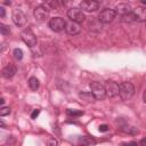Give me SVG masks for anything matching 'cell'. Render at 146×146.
Wrapping results in <instances>:
<instances>
[{"instance_id":"cell-1","label":"cell","mask_w":146,"mask_h":146,"mask_svg":"<svg viewBox=\"0 0 146 146\" xmlns=\"http://www.w3.org/2000/svg\"><path fill=\"white\" fill-rule=\"evenodd\" d=\"M135 94V87L131 82L125 81L122 82L120 84V89H119V96L122 100H129Z\"/></svg>"},{"instance_id":"cell-2","label":"cell","mask_w":146,"mask_h":146,"mask_svg":"<svg viewBox=\"0 0 146 146\" xmlns=\"http://www.w3.org/2000/svg\"><path fill=\"white\" fill-rule=\"evenodd\" d=\"M90 87V90H91V94L95 96L96 99L98 100H103L105 97H106V89H105V86L100 82H97V81H94L89 84Z\"/></svg>"},{"instance_id":"cell-3","label":"cell","mask_w":146,"mask_h":146,"mask_svg":"<svg viewBox=\"0 0 146 146\" xmlns=\"http://www.w3.org/2000/svg\"><path fill=\"white\" fill-rule=\"evenodd\" d=\"M21 38H22L23 42H24L25 44H27L29 47L33 48V47L36 46V42H38L36 36H35V34L33 33V31H32L30 27H25V29L21 32Z\"/></svg>"},{"instance_id":"cell-4","label":"cell","mask_w":146,"mask_h":146,"mask_svg":"<svg viewBox=\"0 0 146 146\" xmlns=\"http://www.w3.org/2000/svg\"><path fill=\"white\" fill-rule=\"evenodd\" d=\"M67 17L70 18V21L72 22H75V23H82L86 18L83 11L79 8H75V7H72L67 10Z\"/></svg>"},{"instance_id":"cell-5","label":"cell","mask_w":146,"mask_h":146,"mask_svg":"<svg viewBox=\"0 0 146 146\" xmlns=\"http://www.w3.org/2000/svg\"><path fill=\"white\" fill-rule=\"evenodd\" d=\"M116 16V13L114 9H110V8H105L103 9L99 15H98V21L100 23H104V24H107V23H111Z\"/></svg>"},{"instance_id":"cell-6","label":"cell","mask_w":146,"mask_h":146,"mask_svg":"<svg viewBox=\"0 0 146 146\" xmlns=\"http://www.w3.org/2000/svg\"><path fill=\"white\" fill-rule=\"evenodd\" d=\"M66 22L62 17H52L49 21V27L55 32H60L65 29Z\"/></svg>"},{"instance_id":"cell-7","label":"cell","mask_w":146,"mask_h":146,"mask_svg":"<svg viewBox=\"0 0 146 146\" xmlns=\"http://www.w3.org/2000/svg\"><path fill=\"white\" fill-rule=\"evenodd\" d=\"M105 86V89H106V96L107 97H115L116 95H119V89H120V86L113 81V80H107L106 83L104 84Z\"/></svg>"},{"instance_id":"cell-8","label":"cell","mask_w":146,"mask_h":146,"mask_svg":"<svg viewBox=\"0 0 146 146\" xmlns=\"http://www.w3.org/2000/svg\"><path fill=\"white\" fill-rule=\"evenodd\" d=\"M33 15H34V17H35L36 21L44 22V21H47L49 18V10L41 5V6H38V7L34 8Z\"/></svg>"},{"instance_id":"cell-9","label":"cell","mask_w":146,"mask_h":146,"mask_svg":"<svg viewBox=\"0 0 146 146\" xmlns=\"http://www.w3.org/2000/svg\"><path fill=\"white\" fill-rule=\"evenodd\" d=\"M11 19L15 25L17 26H24L26 23V16L21 9H14L11 14Z\"/></svg>"},{"instance_id":"cell-10","label":"cell","mask_w":146,"mask_h":146,"mask_svg":"<svg viewBox=\"0 0 146 146\" xmlns=\"http://www.w3.org/2000/svg\"><path fill=\"white\" fill-rule=\"evenodd\" d=\"M80 8L84 11H95L99 8V2L95 0H83L80 2Z\"/></svg>"},{"instance_id":"cell-11","label":"cell","mask_w":146,"mask_h":146,"mask_svg":"<svg viewBox=\"0 0 146 146\" xmlns=\"http://www.w3.org/2000/svg\"><path fill=\"white\" fill-rule=\"evenodd\" d=\"M132 16L135 22H146V8L137 7L132 9Z\"/></svg>"},{"instance_id":"cell-12","label":"cell","mask_w":146,"mask_h":146,"mask_svg":"<svg viewBox=\"0 0 146 146\" xmlns=\"http://www.w3.org/2000/svg\"><path fill=\"white\" fill-rule=\"evenodd\" d=\"M65 31H66L70 35H76V34L80 33V31H81V26H80L79 23H75V22L70 21L68 23H66Z\"/></svg>"},{"instance_id":"cell-13","label":"cell","mask_w":146,"mask_h":146,"mask_svg":"<svg viewBox=\"0 0 146 146\" xmlns=\"http://www.w3.org/2000/svg\"><path fill=\"white\" fill-rule=\"evenodd\" d=\"M131 11H132L131 6L129 3H127V2H121V3L116 5V7H115V13L121 15L122 17L128 15V14H130Z\"/></svg>"},{"instance_id":"cell-14","label":"cell","mask_w":146,"mask_h":146,"mask_svg":"<svg viewBox=\"0 0 146 146\" xmlns=\"http://www.w3.org/2000/svg\"><path fill=\"white\" fill-rule=\"evenodd\" d=\"M16 72H17V68H16V66L14 65V64H11V63H9L7 66H5L3 68H2V76L5 78V79H11L15 74H16Z\"/></svg>"},{"instance_id":"cell-15","label":"cell","mask_w":146,"mask_h":146,"mask_svg":"<svg viewBox=\"0 0 146 146\" xmlns=\"http://www.w3.org/2000/svg\"><path fill=\"white\" fill-rule=\"evenodd\" d=\"M79 144L82 146H94L96 144L95 139L91 137H87V136H82L79 138Z\"/></svg>"},{"instance_id":"cell-16","label":"cell","mask_w":146,"mask_h":146,"mask_svg":"<svg viewBox=\"0 0 146 146\" xmlns=\"http://www.w3.org/2000/svg\"><path fill=\"white\" fill-rule=\"evenodd\" d=\"M120 131L121 132H124V133H129V135H138L139 133V130L136 128V127H131V125H123L120 128Z\"/></svg>"},{"instance_id":"cell-17","label":"cell","mask_w":146,"mask_h":146,"mask_svg":"<svg viewBox=\"0 0 146 146\" xmlns=\"http://www.w3.org/2000/svg\"><path fill=\"white\" fill-rule=\"evenodd\" d=\"M79 97L82 99V100H86L87 103H92V102H95V96L91 94V91L90 92H88V91H82V92H80L79 94Z\"/></svg>"},{"instance_id":"cell-18","label":"cell","mask_w":146,"mask_h":146,"mask_svg":"<svg viewBox=\"0 0 146 146\" xmlns=\"http://www.w3.org/2000/svg\"><path fill=\"white\" fill-rule=\"evenodd\" d=\"M42 6H43V7H46L48 10H51V9L57 10V9H58V2H57V1H55V0H48V1H46Z\"/></svg>"},{"instance_id":"cell-19","label":"cell","mask_w":146,"mask_h":146,"mask_svg":"<svg viewBox=\"0 0 146 146\" xmlns=\"http://www.w3.org/2000/svg\"><path fill=\"white\" fill-rule=\"evenodd\" d=\"M29 87H30V89H32V90H36L38 88H39V80L35 78V76H31L30 79H29Z\"/></svg>"},{"instance_id":"cell-20","label":"cell","mask_w":146,"mask_h":146,"mask_svg":"<svg viewBox=\"0 0 146 146\" xmlns=\"http://www.w3.org/2000/svg\"><path fill=\"white\" fill-rule=\"evenodd\" d=\"M66 114H67L68 116L78 117V116L83 115V112H82V111H78V110H71V108H68V110L66 111Z\"/></svg>"},{"instance_id":"cell-21","label":"cell","mask_w":146,"mask_h":146,"mask_svg":"<svg viewBox=\"0 0 146 146\" xmlns=\"http://www.w3.org/2000/svg\"><path fill=\"white\" fill-rule=\"evenodd\" d=\"M14 58L16 60H21L23 58V51L19 49V48H16L14 49Z\"/></svg>"},{"instance_id":"cell-22","label":"cell","mask_w":146,"mask_h":146,"mask_svg":"<svg viewBox=\"0 0 146 146\" xmlns=\"http://www.w3.org/2000/svg\"><path fill=\"white\" fill-rule=\"evenodd\" d=\"M0 32H1L3 35H7V34L10 33V29H9V26L5 25L3 23H0Z\"/></svg>"},{"instance_id":"cell-23","label":"cell","mask_w":146,"mask_h":146,"mask_svg":"<svg viewBox=\"0 0 146 146\" xmlns=\"http://www.w3.org/2000/svg\"><path fill=\"white\" fill-rule=\"evenodd\" d=\"M10 113V108L9 107H6V106H2L0 108V116H6Z\"/></svg>"},{"instance_id":"cell-24","label":"cell","mask_w":146,"mask_h":146,"mask_svg":"<svg viewBox=\"0 0 146 146\" xmlns=\"http://www.w3.org/2000/svg\"><path fill=\"white\" fill-rule=\"evenodd\" d=\"M57 145H58V141H57L55 138H49L48 146H57Z\"/></svg>"},{"instance_id":"cell-25","label":"cell","mask_w":146,"mask_h":146,"mask_svg":"<svg viewBox=\"0 0 146 146\" xmlns=\"http://www.w3.org/2000/svg\"><path fill=\"white\" fill-rule=\"evenodd\" d=\"M98 129H99L100 132H106V131L108 130V125H107V124H100Z\"/></svg>"},{"instance_id":"cell-26","label":"cell","mask_w":146,"mask_h":146,"mask_svg":"<svg viewBox=\"0 0 146 146\" xmlns=\"http://www.w3.org/2000/svg\"><path fill=\"white\" fill-rule=\"evenodd\" d=\"M39 114H40V110H34V111L32 112V114H31V117H32V119H36Z\"/></svg>"},{"instance_id":"cell-27","label":"cell","mask_w":146,"mask_h":146,"mask_svg":"<svg viewBox=\"0 0 146 146\" xmlns=\"http://www.w3.org/2000/svg\"><path fill=\"white\" fill-rule=\"evenodd\" d=\"M5 15H6L5 8H3V7H0V16H1V17H5Z\"/></svg>"},{"instance_id":"cell-28","label":"cell","mask_w":146,"mask_h":146,"mask_svg":"<svg viewBox=\"0 0 146 146\" xmlns=\"http://www.w3.org/2000/svg\"><path fill=\"white\" fill-rule=\"evenodd\" d=\"M123 146H137V143L130 141V143H128V144H123Z\"/></svg>"},{"instance_id":"cell-29","label":"cell","mask_w":146,"mask_h":146,"mask_svg":"<svg viewBox=\"0 0 146 146\" xmlns=\"http://www.w3.org/2000/svg\"><path fill=\"white\" fill-rule=\"evenodd\" d=\"M139 145H140V146H146V137H145V138H143V139L140 140Z\"/></svg>"},{"instance_id":"cell-30","label":"cell","mask_w":146,"mask_h":146,"mask_svg":"<svg viewBox=\"0 0 146 146\" xmlns=\"http://www.w3.org/2000/svg\"><path fill=\"white\" fill-rule=\"evenodd\" d=\"M143 100L146 103V89H145V91H144V94H143Z\"/></svg>"},{"instance_id":"cell-31","label":"cell","mask_w":146,"mask_h":146,"mask_svg":"<svg viewBox=\"0 0 146 146\" xmlns=\"http://www.w3.org/2000/svg\"><path fill=\"white\" fill-rule=\"evenodd\" d=\"M3 103H5V99H3V98H0V104L3 105Z\"/></svg>"},{"instance_id":"cell-32","label":"cell","mask_w":146,"mask_h":146,"mask_svg":"<svg viewBox=\"0 0 146 146\" xmlns=\"http://www.w3.org/2000/svg\"><path fill=\"white\" fill-rule=\"evenodd\" d=\"M0 124H1V127H2V128H3V127H5V123H3V122H2V121H1V122H0Z\"/></svg>"},{"instance_id":"cell-33","label":"cell","mask_w":146,"mask_h":146,"mask_svg":"<svg viewBox=\"0 0 146 146\" xmlns=\"http://www.w3.org/2000/svg\"><path fill=\"white\" fill-rule=\"evenodd\" d=\"M141 3H143V5H145V6H146V1H141Z\"/></svg>"}]
</instances>
